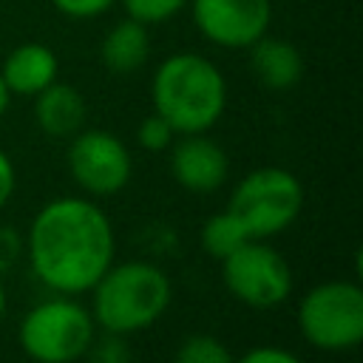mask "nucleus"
<instances>
[{
	"label": "nucleus",
	"instance_id": "obj_1",
	"mask_svg": "<svg viewBox=\"0 0 363 363\" xmlns=\"http://www.w3.org/2000/svg\"><path fill=\"white\" fill-rule=\"evenodd\" d=\"M28 267L57 295H82L113 264L116 235L108 213L85 196L45 201L26 235Z\"/></svg>",
	"mask_w": 363,
	"mask_h": 363
},
{
	"label": "nucleus",
	"instance_id": "obj_2",
	"mask_svg": "<svg viewBox=\"0 0 363 363\" xmlns=\"http://www.w3.org/2000/svg\"><path fill=\"white\" fill-rule=\"evenodd\" d=\"M150 102L179 136L207 133L227 111V79L204 54L176 51L153 71Z\"/></svg>",
	"mask_w": 363,
	"mask_h": 363
},
{
	"label": "nucleus",
	"instance_id": "obj_3",
	"mask_svg": "<svg viewBox=\"0 0 363 363\" xmlns=\"http://www.w3.org/2000/svg\"><path fill=\"white\" fill-rule=\"evenodd\" d=\"M170 298L173 284L159 264L113 261L91 286V318L105 332L128 337L162 320Z\"/></svg>",
	"mask_w": 363,
	"mask_h": 363
},
{
	"label": "nucleus",
	"instance_id": "obj_4",
	"mask_svg": "<svg viewBox=\"0 0 363 363\" xmlns=\"http://www.w3.org/2000/svg\"><path fill=\"white\" fill-rule=\"evenodd\" d=\"M20 349L34 363H74L88 354L96 323L74 295H57L34 303L17 329Z\"/></svg>",
	"mask_w": 363,
	"mask_h": 363
},
{
	"label": "nucleus",
	"instance_id": "obj_5",
	"mask_svg": "<svg viewBox=\"0 0 363 363\" xmlns=\"http://www.w3.org/2000/svg\"><path fill=\"white\" fill-rule=\"evenodd\" d=\"M227 210L250 238H275L303 210V184L286 167H255L233 190Z\"/></svg>",
	"mask_w": 363,
	"mask_h": 363
},
{
	"label": "nucleus",
	"instance_id": "obj_6",
	"mask_svg": "<svg viewBox=\"0 0 363 363\" xmlns=\"http://www.w3.org/2000/svg\"><path fill=\"white\" fill-rule=\"evenodd\" d=\"M298 329L320 352H349L363 340V286L335 278L312 286L298 303Z\"/></svg>",
	"mask_w": 363,
	"mask_h": 363
},
{
	"label": "nucleus",
	"instance_id": "obj_7",
	"mask_svg": "<svg viewBox=\"0 0 363 363\" xmlns=\"http://www.w3.org/2000/svg\"><path fill=\"white\" fill-rule=\"evenodd\" d=\"M221 281L238 303L252 309L281 306L292 295V269L286 258L261 238H250L221 258Z\"/></svg>",
	"mask_w": 363,
	"mask_h": 363
},
{
	"label": "nucleus",
	"instance_id": "obj_8",
	"mask_svg": "<svg viewBox=\"0 0 363 363\" xmlns=\"http://www.w3.org/2000/svg\"><path fill=\"white\" fill-rule=\"evenodd\" d=\"M68 173L88 196H113L128 187L133 176V156L128 145L102 128H82L68 145Z\"/></svg>",
	"mask_w": 363,
	"mask_h": 363
},
{
	"label": "nucleus",
	"instance_id": "obj_9",
	"mask_svg": "<svg viewBox=\"0 0 363 363\" xmlns=\"http://www.w3.org/2000/svg\"><path fill=\"white\" fill-rule=\"evenodd\" d=\"M187 9L196 31L230 51H247L272 26V0H190Z\"/></svg>",
	"mask_w": 363,
	"mask_h": 363
},
{
	"label": "nucleus",
	"instance_id": "obj_10",
	"mask_svg": "<svg viewBox=\"0 0 363 363\" xmlns=\"http://www.w3.org/2000/svg\"><path fill=\"white\" fill-rule=\"evenodd\" d=\"M170 176L179 187L190 193H216L224 187L230 173L227 150L207 133H182L173 139Z\"/></svg>",
	"mask_w": 363,
	"mask_h": 363
},
{
	"label": "nucleus",
	"instance_id": "obj_11",
	"mask_svg": "<svg viewBox=\"0 0 363 363\" xmlns=\"http://www.w3.org/2000/svg\"><path fill=\"white\" fill-rule=\"evenodd\" d=\"M0 77L11 96H37L43 88L57 82L60 60L45 43H20L6 54Z\"/></svg>",
	"mask_w": 363,
	"mask_h": 363
},
{
	"label": "nucleus",
	"instance_id": "obj_12",
	"mask_svg": "<svg viewBox=\"0 0 363 363\" xmlns=\"http://www.w3.org/2000/svg\"><path fill=\"white\" fill-rule=\"evenodd\" d=\"M31 99H34V122L45 136L71 139L85 128L88 105L74 85L57 79Z\"/></svg>",
	"mask_w": 363,
	"mask_h": 363
},
{
	"label": "nucleus",
	"instance_id": "obj_13",
	"mask_svg": "<svg viewBox=\"0 0 363 363\" xmlns=\"http://www.w3.org/2000/svg\"><path fill=\"white\" fill-rule=\"evenodd\" d=\"M250 68L267 91H289L303 77V54L284 37L264 34L250 48Z\"/></svg>",
	"mask_w": 363,
	"mask_h": 363
},
{
	"label": "nucleus",
	"instance_id": "obj_14",
	"mask_svg": "<svg viewBox=\"0 0 363 363\" xmlns=\"http://www.w3.org/2000/svg\"><path fill=\"white\" fill-rule=\"evenodd\" d=\"M150 26L139 20H119L113 23L102 43H99V60L111 74H133L139 71L150 57Z\"/></svg>",
	"mask_w": 363,
	"mask_h": 363
},
{
	"label": "nucleus",
	"instance_id": "obj_15",
	"mask_svg": "<svg viewBox=\"0 0 363 363\" xmlns=\"http://www.w3.org/2000/svg\"><path fill=\"white\" fill-rule=\"evenodd\" d=\"M201 247L207 255H213L216 261L227 258L233 250H238L244 241H250V235L244 233V227L238 224V218L230 210H221L216 216H210L201 227Z\"/></svg>",
	"mask_w": 363,
	"mask_h": 363
},
{
	"label": "nucleus",
	"instance_id": "obj_16",
	"mask_svg": "<svg viewBox=\"0 0 363 363\" xmlns=\"http://www.w3.org/2000/svg\"><path fill=\"white\" fill-rule=\"evenodd\" d=\"M173 363H235V357L216 335L196 332L182 340Z\"/></svg>",
	"mask_w": 363,
	"mask_h": 363
},
{
	"label": "nucleus",
	"instance_id": "obj_17",
	"mask_svg": "<svg viewBox=\"0 0 363 363\" xmlns=\"http://www.w3.org/2000/svg\"><path fill=\"white\" fill-rule=\"evenodd\" d=\"M187 3L190 0H119V6L125 9V17L139 20L145 26H156L179 17L187 9Z\"/></svg>",
	"mask_w": 363,
	"mask_h": 363
},
{
	"label": "nucleus",
	"instance_id": "obj_18",
	"mask_svg": "<svg viewBox=\"0 0 363 363\" xmlns=\"http://www.w3.org/2000/svg\"><path fill=\"white\" fill-rule=\"evenodd\" d=\"M176 136H179V133L173 130V125H170L164 116H159L156 111L147 113V116L139 122V130H136L139 145H142L145 150H150V153H162V150H167V147L173 145Z\"/></svg>",
	"mask_w": 363,
	"mask_h": 363
},
{
	"label": "nucleus",
	"instance_id": "obj_19",
	"mask_svg": "<svg viewBox=\"0 0 363 363\" xmlns=\"http://www.w3.org/2000/svg\"><path fill=\"white\" fill-rule=\"evenodd\" d=\"M68 20H96L108 14L119 0H48Z\"/></svg>",
	"mask_w": 363,
	"mask_h": 363
},
{
	"label": "nucleus",
	"instance_id": "obj_20",
	"mask_svg": "<svg viewBox=\"0 0 363 363\" xmlns=\"http://www.w3.org/2000/svg\"><path fill=\"white\" fill-rule=\"evenodd\" d=\"M85 357H91V363H130V349H128L122 335L105 332L102 340L94 337V343H91Z\"/></svg>",
	"mask_w": 363,
	"mask_h": 363
},
{
	"label": "nucleus",
	"instance_id": "obj_21",
	"mask_svg": "<svg viewBox=\"0 0 363 363\" xmlns=\"http://www.w3.org/2000/svg\"><path fill=\"white\" fill-rule=\"evenodd\" d=\"M235 363H303V360L284 346H252L250 352L235 357Z\"/></svg>",
	"mask_w": 363,
	"mask_h": 363
},
{
	"label": "nucleus",
	"instance_id": "obj_22",
	"mask_svg": "<svg viewBox=\"0 0 363 363\" xmlns=\"http://www.w3.org/2000/svg\"><path fill=\"white\" fill-rule=\"evenodd\" d=\"M14 187H17V170H14V162L11 156L0 147V210L9 204V199L14 196Z\"/></svg>",
	"mask_w": 363,
	"mask_h": 363
},
{
	"label": "nucleus",
	"instance_id": "obj_23",
	"mask_svg": "<svg viewBox=\"0 0 363 363\" xmlns=\"http://www.w3.org/2000/svg\"><path fill=\"white\" fill-rule=\"evenodd\" d=\"M9 102H11V94H9V88H6V82H3V77H0V119L6 116Z\"/></svg>",
	"mask_w": 363,
	"mask_h": 363
},
{
	"label": "nucleus",
	"instance_id": "obj_24",
	"mask_svg": "<svg viewBox=\"0 0 363 363\" xmlns=\"http://www.w3.org/2000/svg\"><path fill=\"white\" fill-rule=\"evenodd\" d=\"M6 312V286H3V278H0V318Z\"/></svg>",
	"mask_w": 363,
	"mask_h": 363
}]
</instances>
